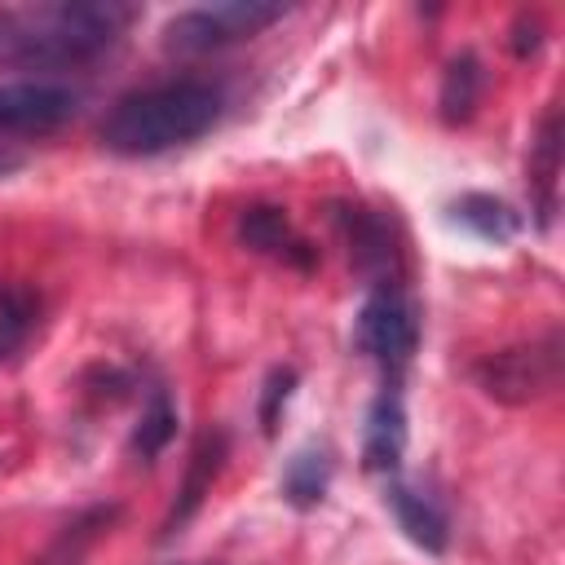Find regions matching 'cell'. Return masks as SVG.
<instances>
[{
	"mask_svg": "<svg viewBox=\"0 0 565 565\" xmlns=\"http://www.w3.org/2000/svg\"><path fill=\"white\" fill-rule=\"evenodd\" d=\"M539 44H543V26H539V18L521 13V18H516V26H512V53H516V57H525V53H534Z\"/></svg>",
	"mask_w": 565,
	"mask_h": 565,
	"instance_id": "ffe728a7",
	"label": "cell"
},
{
	"mask_svg": "<svg viewBox=\"0 0 565 565\" xmlns=\"http://www.w3.org/2000/svg\"><path fill=\"white\" fill-rule=\"evenodd\" d=\"M238 243L256 256H269L278 265H291V269H313V247L291 230L287 212L274 207V203H252L243 207L238 216Z\"/></svg>",
	"mask_w": 565,
	"mask_h": 565,
	"instance_id": "9c48e42d",
	"label": "cell"
},
{
	"mask_svg": "<svg viewBox=\"0 0 565 565\" xmlns=\"http://www.w3.org/2000/svg\"><path fill=\"white\" fill-rule=\"evenodd\" d=\"M561 331L552 327L547 335L530 340V344H512V349H499V353H486L477 366H472V380L486 397L503 402V406H530V402H543L547 393H556L561 384Z\"/></svg>",
	"mask_w": 565,
	"mask_h": 565,
	"instance_id": "3957f363",
	"label": "cell"
},
{
	"mask_svg": "<svg viewBox=\"0 0 565 565\" xmlns=\"http://www.w3.org/2000/svg\"><path fill=\"white\" fill-rule=\"evenodd\" d=\"M455 216H459L472 234L494 238V243H503V238H512V234L521 230V216H516L503 199H494V194H463V199L455 203Z\"/></svg>",
	"mask_w": 565,
	"mask_h": 565,
	"instance_id": "e0dca14e",
	"label": "cell"
},
{
	"mask_svg": "<svg viewBox=\"0 0 565 565\" xmlns=\"http://www.w3.org/2000/svg\"><path fill=\"white\" fill-rule=\"evenodd\" d=\"M40 327V291L26 282H0V366L18 362Z\"/></svg>",
	"mask_w": 565,
	"mask_h": 565,
	"instance_id": "5bb4252c",
	"label": "cell"
},
{
	"mask_svg": "<svg viewBox=\"0 0 565 565\" xmlns=\"http://www.w3.org/2000/svg\"><path fill=\"white\" fill-rule=\"evenodd\" d=\"M291 388H296V371H291V366H278V371H269V380H265V393H260V428H265V433H274V424H278V411L287 406Z\"/></svg>",
	"mask_w": 565,
	"mask_h": 565,
	"instance_id": "d6986e66",
	"label": "cell"
},
{
	"mask_svg": "<svg viewBox=\"0 0 565 565\" xmlns=\"http://www.w3.org/2000/svg\"><path fill=\"white\" fill-rule=\"evenodd\" d=\"M331 486V459L327 450H296L282 468V499L291 508H318Z\"/></svg>",
	"mask_w": 565,
	"mask_h": 565,
	"instance_id": "2e32d148",
	"label": "cell"
},
{
	"mask_svg": "<svg viewBox=\"0 0 565 565\" xmlns=\"http://www.w3.org/2000/svg\"><path fill=\"white\" fill-rule=\"evenodd\" d=\"M79 115V93L57 79H4L0 84V132L49 137Z\"/></svg>",
	"mask_w": 565,
	"mask_h": 565,
	"instance_id": "8992f818",
	"label": "cell"
},
{
	"mask_svg": "<svg viewBox=\"0 0 565 565\" xmlns=\"http://www.w3.org/2000/svg\"><path fill=\"white\" fill-rule=\"evenodd\" d=\"M556 185H561V115L547 110L539 141L530 150V194H534V212H539L543 230L556 216Z\"/></svg>",
	"mask_w": 565,
	"mask_h": 565,
	"instance_id": "4fadbf2b",
	"label": "cell"
},
{
	"mask_svg": "<svg viewBox=\"0 0 565 565\" xmlns=\"http://www.w3.org/2000/svg\"><path fill=\"white\" fill-rule=\"evenodd\" d=\"M384 503L393 508V516H397L402 534H406L415 547H424V552H433V556H437V552H446L450 530H446L441 508H437L428 494H419V490H411V486L393 481V486L384 490Z\"/></svg>",
	"mask_w": 565,
	"mask_h": 565,
	"instance_id": "7c38bea8",
	"label": "cell"
},
{
	"mask_svg": "<svg viewBox=\"0 0 565 565\" xmlns=\"http://www.w3.org/2000/svg\"><path fill=\"white\" fill-rule=\"evenodd\" d=\"M172 437H177V411H172V402H168L163 388H150V402L141 406V419H137V428H132L128 450H132L137 459H154Z\"/></svg>",
	"mask_w": 565,
	"mask_h": 565,
	"instance_id": "ac0fdd59",
	"label": "cell"
},
{
	"mask_svg": "<svg viewBox=\"0 0 565 565\" xmlns=\"http://www.w3.org/2000/svg\"><path fill=\"white\" fill-rule=\"evenodd\" d=\"M287 9L274 0H221V4H199V9H181L163 22V49L194 57V53H212L238 40L260 35L265 26H274Z\"/></svg>",
	"mask_w": 565,
	"mask_h": 565,
	"instance_id": "277c9868",
	"label": "cell"
},
{
	"mask_svg": "<svg viewBox=\"0 0 565 565\" xmlns=\"http://www.w3.org/2000/svg\"><path fill=\"white\" fill-rule=\"evenodd\" d=\"M353 344L384 366H402L419 344L415 309L397 291H375L353 322Z\"/></svg>",
	"mask_w": 565,
	"mask_h": 565,
	"instance_id": "52a82bcc",
	"label": "cell"
},
{
	"mask_svg": "<svg viewBox=\"0 0 565 565\" xmlns=\"http://www.w3.org/2000/svg\"><path fill=\"white\" fill-rule=\"evenodd\" d=\"M115 516H119V503H93V508H84L79 516H71V521L49 539V547H44L31 565H84L88 552L97 547V539L115 525Z\"/></svg>",
	"mask_w": 565,
	"mask_h": 565,
	"instance_id": "8fae6325",
	"label": "cell"
},
{
	"mask_svg": "<svg viewBox=\"0 0 565 565\" xmlns=\"http://www.w3.org/2000/svg\"><path fill=\"white\" fill-rule=\"evenodd\" d=\"M22 163H26V154H22V150H13V146H4V141H0V181H4V177H13V172H18V168H22Z\"/></svg>",
	"mask_w": 565,
	"mask_h": 565,
	"instance_id": "44dd1931",
	"label": "cell"
},
{
	"mask_svg": "<svg viewBox=\"0 0 565 565\" xmlns=\"http://www.w3.org/2000/svg\"><path fill=\"white\" fill-rule=\"evenodd\" d=\"M124 0H31L0 9V71H53L102 57L132 26Z\"/></svg>",
	"mask_w": 565,
	"mask_h": 565,
	"instance_id": "6da1fadb",
	"label": "cell"
},
{
	"mask_svg": "<svg viewBox=\"0 0 565 565\" xmlns=\"http://www.w3.org/2000/svg\"><path fill=\"white\" fill-rule=\"evenodd\" d=\"M225 455H230L225 428H203V433L194 437L190 459H185V472H181V486H177V499H172V508H168V516H163V530H159L163 539L181 534V530L199 516V508L207 503V494H212V486H216V477H221V468H225Z\"/></svg>",
	"mask_w": 565,
	"mask_h": 565,
	"instance_id": "ba28073f",
	"label": "cell"
},
{
	"mask_svg": "<svg viewBox=\"0 0 565 565\" xmlns=\"http://www.w3.org/2000/svg\"><path fill=\"white\" fill-rule=\"evenodd\" d=\"M406 450V411L393 388H384L371 411H366V433H362V468L366 472H397Z\"/></svg>",
	"mask_w": 565,
	"mask_h": 565,
	"instance_id": "30bf717a",
	"label": "cell"
},
{
	"mask_svg": "<svg viewBox=\"0 0 565 565\" xmlns=\"http://www.w3.org/2000/svg\"><path fill=\"white\" fill-rule=\"evenodd\" d=\"M481 88H486V71L477 62V53H455L441 71V93H437V110H441V124H468L477 102H481Z\"/></svg>",
	"mask_w": 565,
	"mask_h": 565,
	"instance_id": "9a60e30c",
	"label": "cell"
},
{
	"mask_svg": "<svg viewBox=\"0 0 565 565\" xmlns=\"http://www.w3.org/2000/svg\"><path fill=\"white\" fill-rule=\"evenodd\" d=\"M335 230L349 247V265L353 274L375 291H397L402 282V247L388 230V221L371 207H358V203H340L335 207Z\"/></svg>",
	"mask_w": 565,
	"mask_h": 565,
	"instance_id": "5b68a950",
	"label": "cell"
},
{
	"mask_svg": "<svg viewBox=\"0 0 565 565\" xmlns=\"http://www.w3.org/2000/svg\"><path fill=\"white\" fill-rule=\"evenodd\" d=\"M216 119H221V88L203 79H172L119 97L106 110L97 137L110 154L146 159L199 141Z\"/></svg>",
	"mask_w": 565,
	"mask_h": 565,
	"instance_id": "7a4b0ae2",
	"label": "cell"
}]
</instances>
